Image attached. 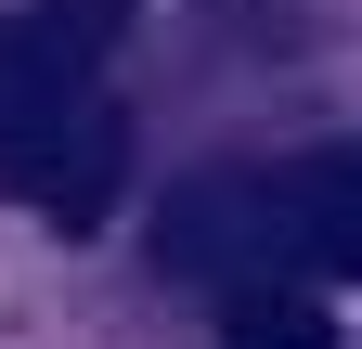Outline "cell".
Here are the masks:
<instances>
[{"label":"cell","mask_w":362,"mask_h":349,"mask_svg":"<svg viewBox=\"0 0 362 349\" xmlns=\"http://www.w3.org/2000/svg\"><path fill=\"white\" fill-rule=\"evenodd\" d=\"M90 91H104V78H90L78 52H52L26 13H0V182H13V168L52 143V129H65Z\"/></svg>","instance_id":"obj_2"},{"label":"cell","mask_w":362,"mask_h":349,"mask_svg":"<svg viewBox=\"0 0 362 349\" xmlns=\"http://www.w3.org/2000/svg\"><path fill=\"white\" fill-rule=\"evenodd\" d=\"M285 207H298V246L324 259L337 285H362V143H337V155H310L298 182H285Z\"/></svg>","instance_id":"obj_3"},{"label":"cell","mask_w":362,"mask_h":349,"mask_svg":"<svg viewBox=\"0 0 362 349\" xmlns=\"http://www.w3.org/2000/svg\"><path fill=\"white\" fill-rule=\"evenodd\" d=\"M220 349H337V311H324L310 285H259V297H233Z\"/></svg>","instance_id":"obj_4"},{"label":"cell","mask_w":362,"mask_h":349,"mask_svg":"<svg viewBox=\"0 0 362 349\" xmlns=\"http://www.w3.org/2000/svg\"><path fill=\"white\" fill-rule=\"evenodd\" d=\"M285 233H298L285 182H194V194L168 207V272H207V285L259 297V272L285 259Z\"/></svg>","instance_id":"obj_1"},{"label":"cell","mask_w":362,"mask_h":349,"mask_svg":"<svg viewBox=\"0 0 362 349\" xmlns=\"http://www.w3.org/2000/svg\"><path fill=\"white\" fill-rule=\"evenodd\" d=\"M39 39H52V52H78V65H104L117 39H129V0H39L26 13Z\"/></svg>","instance_id":"obj_5"}]
</instances>
